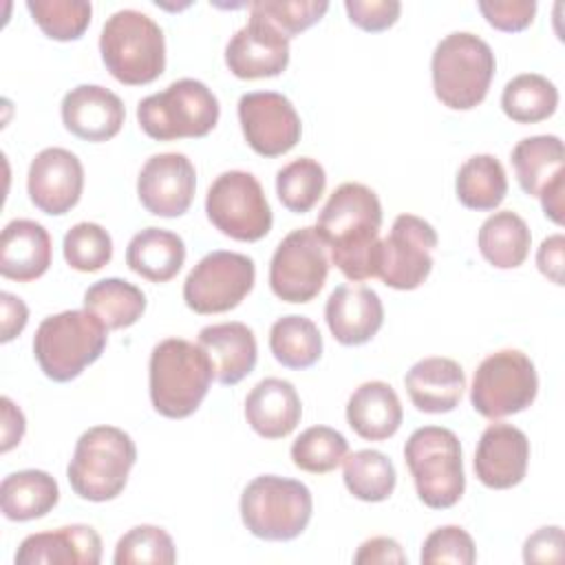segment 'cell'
Instances as JSON below:
<instances>
[{
  "instance_id": "6da1fadb",
  "label": "cell",
  "mask_w": 565,
  "mask_h": 565,
  "mask_svg": "<svg viewBox=\"0 0 565 565\" xmlns=\"http://www.w3.org/2000/svg\"><path fill=\"white\" fill-rule=\"evenodd\" d=\"M382 203L364 185L347 181L338 185L318 214L316 232L331 249V263L353 282L380 271Z\"/></svg>"
},
{
  "instance_id": "7a4b0ae2",
  "label": "cell",
  "mask_w": 565,
  "mask_h": 565,
  "mask_svg": "<svg viewBox=\"0 0 565 565\" xmlns=\"http://www.w3.org/2000/svg\"><path fill=\"white\" fill-rule=\"evenodd\" d=\"M214 380L207 353L183 338L154 344L148 364V388L154 411L170 419L190 417L205 399Z\"/></svg>"
},
{
  "instance_id": "3957f363",
  "label": "cell",
  "mask_w": 565,
  "mask_h": 565,
  "mask_svg": "<svg viewBox=\"0 0 565 565\" xmlns=\"http://www.w3.org/2000/svg\"><path fill=\"white\" fill-rule=\"evenodd\" d=\"M135 461L137 446L126 430L93 426L79 435L66 477L79 499L104 503L124 492Z\"/></svg>"
},
{
  "instance_id": "277c9868",
  "label": "cell",
  "mask_w": 565,
  "mask_h": 565,
  "mask_svg": "<svg viewBox=\"0 0 565 565\" xmlns=\"http://www.w3.org/2000/svg\"><path fill=\"white\" fill-rule=\"evenodd\" d=\"M99 53L106 71L128 86L150 84L166 68L163 31L137 9H119L104 22Z\"/></svg>"
},
{
  "instance_id": "5b68a950",
  "label": "cell",
  "mask_w": 565,
  "mask_h": 565,
  "mask_svg": "<svg viewBox=\"0 0 565 565\" xmlns=\"http://www.w3.org/2000/svg\"><path fill=\"white\" fill-rule=\"evenodd\" d=\"M497 60L486 40L470 31H455L441 38L430 57L433 90L450 110L479 106L490 88Z\"/></svg>"
},
{
  "instance_id": "8992f818",
  "label": "cell",
  "mask_w": 565,
  "mask_h": 565,
  "mask_svg": "<svg viewBox=\"0 0 565 565\" xmlns=\"http://www.w3.org/2000/svg\"><path fill=\"white\" fill-rule=\"evenodd\" d=\"M108 342L106 324L88 309L46 316L33 335V355L53 382H71L99 360Z\"/></svg>"
},
{
  "instance_id": "52a82bcc",
  "label": "cell",
  "mask_w": 565,
  "mask_h": 565,
  "mask_svg": "<svg viewBox=\"0 0 565 565\" xmlns=\"http://www.w3.org/2000/svg\"><path fill=\"white\" fill-rule=\"evenodd\" d=\"M404 461L424 505L446 510L463 497L461 444L450 428L422 426L413 430L404 444Z\"/></svg>"
},
{
  "instance_id": "ba28073f",
  "label": "cell",
  "mask_w": 565,
  "mask_h": 565,
  "mask_svg": "<svg viewBox=\"0 0 565 565\" xmlns=\"http://www.w3.org/2000/svg\"><path fill=\"white\" fill-rule=\"evenodd\" d=\"M311 490L289 477H254L241 494L243 525L263 541H291L300 536L311 521Z\"/></svg>"
},
{
  "instance_id": "9c48e42d",
  "label": "cell",
  "mask_w": 565,
  "mask_h": 565,
  "mask_svg": "<svg viewBox=\"0 0 565 565\" xmlns=\"http://www.w3.org/2000/svg\"><path fill=\"white\" fill-rule=\"evenodd\" d=\"M216 95L199 79L183 77L161 93L143 97L137 106L141 130L157 141L205 137L218 121Z\"/></svg>"
},
{
  "instance_id": "30bf717a",
  "label": "cell",
  "mask_w": 565,
  "mask_h": 565,
  "mask_svg": "<svg viewBox=\"0 0 565 565\" xmlns=\"http://www.w3.org/2000/svg\"><path fill=\"white\" fill-rule=\"evenodd\" d=\"M536 393L534 362L519 349H501L479 362L472 375L470 404L481 417L501 419L532 406Z\"/></svg>"
},
{
  "instance_id": "8fae6325",
  "label": "cell",
  "mask_w": 565,
  "mask_h": 565,
  "mask_svg": "<svg viewBox=\"0 0 565 565\" xmlns=\"http://www.w3.org/2000/svg\"><path fill=\"white\" fill-rule=\"evenodd\" d=\"M205 214L221 234L243 243L260 241L274 223L263 185L245 170H227L212 181L205 194Z\"/></svg>"
},
{
  "instance_id": "7c38bea8",
  "label": "cell",
  "mask_w": 565,
  "mask_h": 565,
  "mask_svg": "<svg viewBox=\"0 0 565 565\" xmlns=\"http://www.w3.org/2000/svg\"><path fill=\"white\" fill-rule=\"evenodd\" d=\"M327 243L316 227L289 232L269 263V287L276 298L294 305L313 300L327 282Z\"/></svg>"
},
{
  "instance_id": "4fadbf2b",
  "label": "cell",
  "mask_w": 565,
  "mask_h": 565,
  "mask_svg": "<svg viewBox=\"0 0 565 565\" xmlns=\"http://www.w3.org/2000/svg\"><path fill=\"white\" fill-rule=\"evenodd\" d=\"M254 260L238 252L205 254L185 276L183 300L194 313H223L241 305L254 289Z\"/></svg>"
},
{
  "instance_id": "5bb4252c",
  "label": "cell",
  "mask_w": 565,
  "mask_h": 565,
  "mask_svg": "<svg viewBox=\"0 0 565 565\" xmlns=\"http://www.w3.org/2000/svg\"><path fill=\"white\" fill-rule=\"evenodd\" d=\"M437 243L439 236L428 221L415 214H399L382 241L377 276L386 287L399 291L417 289L433 271V249Z\"/></svg>"
},
{
  "instance_id": "9a60e30c",
  "label": "cell",
  "mask_w": 565,
  "mask_h": 565,
  "mask_svg": "<svg viewBox=\"0 0 565 565\" xmlns=\"http://www.w3.org/2000/svg\"><path fill=\"white\" fill-rule=\"evenodd\" d=\"M238 121L247 146L260 157L289 152L302 135L300 115L294 104L274 90L245 93L238 99Z\"/></svg>"
},
{
  "instance_id": "2e32d148",
  "label": "cell",
  "mask_w": 565,
  "mask_h": 565,
  "mask_svg": "<svg viewBox=\"0 0 565 565\" xmlns=\"http://www.w3.org/2000/svg\"><path fill=\"white\" fill-rule=\"evenodd\" d=\"M196 190L194 163L183 152L152 154L139 170L137 196L141 205L163 218H177L192 205Z\"/></svg>"
},
{
  "instance_id": "e0dca14e",
  "label": "cell",
  "mask_w": 565,
  "mask_h": 565,
  "mask_svg": "<svg viewBox=\"0 0 565 565\" xmlns=\"http://www.w3.org/2000/svg\"><path fill=\"white\" fill-rule=\"evenodd\" d=\"M225 64L241 79L280 75L289 64V38L267 18L252 13L225 46Z\"/></svg>"
},
{
  "instance_id": "ac0fdd59",
  "label": "cell",
  "mask_w": 565,
  "mask_h": 565,
  "mask_svg": "<svg viewBox=\"0 0 565 565\" xmlns=\"http://www.w3.org/2000/svg\"><path fill=\"white\" fill-rule=\"evenodd\" d=\"M84 190V168L77 154L66 148L40 150L26 174V192L31 203L49 214L62 216L73 210Z\"/></svg>"
},
{
  "instance_id": "d6986e66",
  "label": "cell",
  "mask_w": 565,
  "mask_h": 565,
  "mask_svg": "<svg viewBox=\"0 0 565 565\" xmlns=\"http://www.w3.org/2000/svg\"><path fill=\"white\" fill-rule=\"evenodd\" d=\"M530 461V441L525 433L512 424H490L475 450V475L492 490H508L523 481Z\"/></svg>"
},
{
  "instance_id": "ffe728a7",
  "label": "cell",
  "mask_w": 565,
  "mask_h": 565,
  "mask_svg": "<svg viewBox=\"0 0 565 565\" xmlns=\"http://www.w3.org/2000/svg\"><path fill=\"white\" fill-rule=\"evenodd\" d=\"M126 119V108L119 95L99 84H79L62 99L64 128L93 143L113 139Z\"/></svg>"
},
{
  "instance_id": "44dd1931",
  "label": "cell",
  "mask_w": 565,
  "mask_h": 565,
  "mask_svg": "<svg viewBox=\"0 0 565 565\" xmlns=\"http://www.w3.org/2000/svg\"><path fill=\"white\" fill-rule=\"evenodd\" d=\"M15 565H97L102 561V539L84 523L35 532L22 539Z\"/></svg>"
},
{
  "instance_id": "7402d4cb",
  "label": "cell",
  "mask_w": 565,
  "mask_h": 565,
  "mask_svg": "<svg viewBox=\"0 0 565 565\" xmlns=\"http://www.w3.org/2000/svg\"><path fill=\"white\" fill-rule=\"evenodd\" d=\"M324 320L340 344L358 347L373 340L380 331L384 322V307L371 287L340 285L327 298Z\"/></svg>"
},
{
  "instance_id": "603a6c76",
  "label": "cell",
  "mask_w": 565,
  "mask_h": 565,
  "mask_svg": "<svg viewBox=\"0 0 565 565\" xmlns=\"http://www.w3.org/2000/svg\"><path fill=\"white\" fill-rule=\"evenodd\" d=\"M413 406L422 413H450L463 395L466 373L452 358H424L415 362L404 377Z\"/></svg>"
},
{
  "instance_id": "cb8c5ba5",
  "label": "cell",
  "mask_w": 565,
  "mask_h": 565,
  "mask_svg": "<svg viewBox=\"0 0 565 565\" xmlns=\"http://www.w3.org/2000/svg\"><path fill=\"white\" fill-rule=\"evenodd\" d=\"M196 344L207 353L214 366V380L225 386L238 384L243 377H247L258 360L254 331L236 320L203 327Z\"/></svg>"
},
{
  "instance_id": "d4e9b609",
  "label": "cell",
  "mask_w": 565,
  "mask_h": 565,
  "mask_svg": "<svg viewBox=\"0 0 565 565\" xmlns=\"http://www.w3.org/2000/svg\"><path fill=\"white\" fill-rule=\"evenodd\" d=\"M302 402L291 382L260 380L245 397V419L265 439H282L300 424Z\"/></svg>"
},
{
  "instance_id": "484cf974",
  "label": "cell",
  "mask_w": 565,
  "mask_h": 565,
  "mask_svg": "<svg viewBox=\"0 0 565 565\" xmlns=\"http://www.w3.org/2000/svg\"><path fill=\"white\" fill-rule=\"evenodd\" d=\"M53 256L51 236L31 218H15L0 236V274L9 280L29 282L46 274Z\"/></svg>"
},
{
  "instance_id": "4316f807",
  "label": "cell",
  "mask_w": 565,
  "mask_h": 565,
  "mask_svg": "<svg viewBox=\"0 0 565 565\" xmlns=\"http://www.w3.org/2000/svg\"><path fill=\"white\" fill-rule=\"evenodd\" d=\"M404 419L395 388L382 380L360 384L347 402V422L355 435L369 441L393 437Z\"/></svg>"
},
{
  "instance_id": "83f0119b",
  "label": "cell",
  "mask_w": 565,
  "mask_h": 565,
  "mask_svg": "<svg viewBox=\"0 0 565 565\" xmlns=\"http://www.w3.org/2000/svg\"><path fill=\"white\" fill-rule=\"evenodd\" d=\"M185 263V243L163 227L137 232L126 247V265L150 282L172 280Z\"/></svg>"
},
{
  "instance_id": "f1b7e54d",
  "label": "cell",
  "mask_w": 565,
  "mask_h": 565,
  "mask_svg": "<svg viewBox=\"0 0 565 565\" xmlns=\"http://www.w3.org/2000/svg\"><path fill=\"white\" fill-rule=\"evenodd\" d=\"M60 501L57 481L46 470H18L0 483V510L9 521H33L49 514Z\"/></svg>"
},
{
  "instance_id": "f546056e",
  "label": "cell",
  "mask_w": 565,
  "mask_h": 565,
  "mask_svg": "<svg viewBox=\"0 0 565 565\" xmlns=\"http://www.w3.org/2000/svg\"><path fill=\"white\" fill-rule=\"evenodd\" d=\"M481 256L497 269H514L525 263L532 245L527 223L512 210L490 214L477 234Z\"/></svg>"
},
{
  "instance_id": "4dcf8cb0",
  "label": "cell",
  "mask_w": 565,
  "mask_h": 565,
  "mask_svg": "<svg viewBox=\"0 0 565 565\" xmlns=\"http://www.w3.org/2000/svg\"><path fill=\"white\" fill-rule=\"evenodd\" d=\"M516 181L527 196H539L547 183L565 174V148L556 135H534L521 139L510 154Z\"/></svg>"
},
{
  "instance_id": "1f68e13d",
  "label": "cell",
  "mask_w": 565,
  "mask_h": 565,
  "mask_svg": "<svg viewBox=\"0 0 565 565\" xmlns=\"http://www.w3.org/2000/svg\"><path fill=\"white\" fill-rule=\"evenodd\" d=\"M455 192L463 207L490 212L501 205L508 194V177L501 161L492 154H475L466 159L455 179Z\"/></svg>"
},
{
  "instance_id": "d6a6232c",
  "label": "cell",
  "mask_w": 565,
  "mask_h": 565,
  "mask_svg": "<svg viewBox=\"0 0 565 565\" xmlns=\"http://www.w3.org/2000/svg\"><path fill=\"white\" fill-rule=\"evenodd\" d=\"M84 309L95 313L106 329H126L146 311V294L124 278H102L84 291Z\"/></svg>"
},
{
  "instance_id": "836d02e7",
  "label": "cell",
  "mask_w": 565,
  "mask_h": 565,
  "mask_svg": "<svg viewBox=\"0 0 565 565\" xmlns=\"http://www.w3.org/2000/svg\"><path fill=\"white\" fill-rule=\"evenodd\" d=\"M269 349L276 362L300 371L313 366L322 355V335L307 316L289 313L278 318L269 329Z\"/></svg>"
},
{
  "instance_id": "e575fe53",
  "label": "cell",
  "mask_w": 565,
  "mask_h": 565,
  "mask_svg": "<svg viewBox=\"0 0 565 565\" xmlns=\"http://www.w3.org/2000/svg\"><path fill=\"white\" fill-rule=\"evenodd\" d=\"M342 479L347 490L366 503L386 501L397 483V472L393 461L373 448L355 450L342 461Z\"/></svg>"
},
{
  "instance_id": "d590c367",
  "label": "cell",
  "mask_w": 565,
  "mask_h": 565,
  "mask_svg": "<svg viewBox=\"0 0 565 565\" xmlns=\"http://www.w3.org/2000/svg\"><path fill=\"white\" fill-rule=\"evenodd\" d=\"M558 88L539 73L512 77L501 93L503 113L516 124H539L556 113Z\"/></svg>"
},
{
  "instance_id": "8d00e7d4",
  "label": "cell",
  "mask_w": 565,
  "mask_h": 565,
  "mask_svg": "<svg viewBox=\"0 0 565 565\" xmlns=\"http://www.w3.org/2000/svg\"><path fill=\"white\" fill-rule=\"evenodd\" d=\"M324 168L311 157L294 159L291 163L282 166L276 174V194L280 203L294 214L309 212L324 194Z\"/></svg>"
},
{
  "instance_id": "74e56055",
  "label": "cell",
  "mask_w": 565,
  "mask_h": 565,
  "mask_svg": "<svg viewBox=\"0 0 565 565\" xmlns=\"http://www.w3.org/2000/svg\"><path fill=\"white\" fill-rule=\"evenodd\" d=\"M347 452V437L331 426H311L302 430L294 439L289 450L294 466L311 475H324L335 470L344 461Z\"/></svg>"
},
{
  "instance_id": "f35d334b",
  "label": "cell",
  "mask_w": 565,
  "mask_h": 565,
  "mask_svg": "<svg viewBox=\"0 0 565 565\" xmlns=\"http://www.w3.org/2000/svg\"><path fill=\"white\" fill-rule=\"evenodd\" d=\"M40 31L60 42L79 40L90 24L93 7L86 0H26Z\"/></svg>"
},
{
  "instance_id": "ab89813d",
  "label": "cell",
  "mask_w": 565,
  "mask_h": 565,
  "mask_svg": "<svg viewBox=\"0 0 565 565\" xmlns=\"http://www.w3.org/2000/svg\"><path fill=\"white\" fill-rule=\"evenodd\" d=\"M177 550L170 534L157 525L130 527L115 547V565H172Z\"/></svg>"
},
{
  "instance_id": "60d3db41",
  "label": "cell",
  "mask_w": 565,
  "mask_h": 565,
  "mask_svg": "<svg viewBox=\"0 0 565 565\" xmlns=\"http://www.w3.org/2000/svg\"><path fill=\"white\" fill-rule=\"evenodd\" d=\"M62 252L73 269L84 274L99 271L113 258V238L99 223L82 221L64 234Z\"/></svg>"
},
{
  "instance_id": "b9f144b4",
  "label": "cell",
  "mask_w": 565,
  "mask_h": 565,
  "mask_svg": "<svg viewBox=\"0 0 565 565\" xmlns=\"http://www.w3.org/2000/svg\"><path fill=\"white\" fill-rule=\"evenodd\" d=\"M252 13L267 18L289 40L300 31L313 26L327 11V0H256L249 4Z\"/></svg>"
},
{
  "instance_id": "7bdbcfd3",
  "label": "cell",
  "mask_w": 565,
  "mask_h": 565,
  "mask_svg": "<svg viewBox=\"0 0 565 565\" xmlns=\"http://www.w3.org/2000/svg\"><path fill=\"white\" fill-rule=\"evenodd\" d=\"M419 561L424 565H439V563L472 565L477 561L475 541L459 525H441L426 536Z\"/></svg>"
},
{
  "instance_id": "ee69618b",
  "label": "cell",
  "mask_w": 565,
  "mask_h": 565,
  "mask_svg": "<svg viewBox=\"0 0 565 565\" xmlns=\"http://www.w3.org/2000/svg\"><path fill=\"white\" fill-rule=\"evenodd\" d=\"M477 7L490 26L505 33L527 29L536 15L534 0H481Z\"/></svg>"
},
{
  "instance_id": "f6af8a7d",
  "label": "cell",
  "mask_w": 565,
  "mask_h": 565,
  "mask_svg": "<svg viewBox=\"0 0 565 565\" xmlns=\"http://www.w3.org/2000/svg\"><path fill=\"white\" fill-rule=\"evenodd\" d=\"M344 9L355 26L377 33L397 22L402 4L397 0H347Z\"/></svg>"
},
{
  "instance_id": "bcb514c9",
  "label": "cell",
  "mask_w": 565,
  "mask_h": 565,
  "mask_svg": "<svg viewBox=\"0 0 565 565\" xmlns=\"http://www.w3.org/2000/svg\"><path fill=\"white\" fill-rule=\"evenodd\" d=\"M563 558V530L558 525L539 527L525 539L523 561L525 563H552Z\"/></svg>"
},
{
  "instance_id": "7dc6e473",
  "label": "cell",
  "mask_w": 565,
  "mask_h": 565,
  "mask_svg": "<svg viewBox=\"0 0 565 565\" xmlns=\"http://www.w3.org/2000/svg\"><path fill=\"white\" fill-rule=\"evenodd\" d=\"M353 563L358 565H373V563H397L404 565L406 563V554L402 552V545L391 539V536H373L369 541H364L355 556Z\"/></svg>"
},
{
  "instance_id": "c3c4849f",
  "label": "cell",
  "mask_w": 565,
  "mask_h": 565,
  "mask_svg": "<svg viewBox=\"0 0 565 565\" xmlns=\"http://www.w3.org/2000/svg\"><path fill=\"white\" fill-rule=\"evenodd\" d=\"M565 238L563 234H552L543 238L541 247L536 249V267L539 271L550 278L554 285H563V265H565Z\"/></svg>"
},
{
  "instance_id": "681fc988",
  "label": "cell",
  "mask_w": 565,
  "mask_h": 565,
  "mask_svg": "<svg viewBox=\"0 0 565 565\" xmlns=\"http://www.w3.org/2000/svg\"><path fill=\"white\" fill-rule=\"evenodd\" d=\"M0 307H2V342H11L15 335H20L29 322V309L22 302V298L2 291L0 294Z\"/></svg>"
},
{
  "instance_id": "f907efd6",
  "label": "cell",
  "mask_w": 565,
  "mask_h": 565,
  "mask_svg": "<svg viewBox=\"0 0 565 565\" xmlns=\"http://www.w3.org/2000/svg\"><path fill=\"white\" fill-rule=\"evenodd\" d=\"M0 404H2V452H9L15 444H20L26 422L22 411L9 397H2Z\"/></svg>"
},
{
  "instance_id": "816d5d0a",
  "label": "cell",
  "mask_w": 565,
  "mask_h": 565,
  "mask_svg": "<svg viewBox=\"0 0 565 565\" xmlns=\"http://www.w3.org/2000/svg\"><path fill=\"white\" fill-rule=\"evenodd\" d=\"M563 190H565V174L556 177V179H554L552 183H547V185L543 188V192L539 194L541 207H543L545 216H547L552 223H556V225L563 223Z\"/></svg>"
}]
</instances>
